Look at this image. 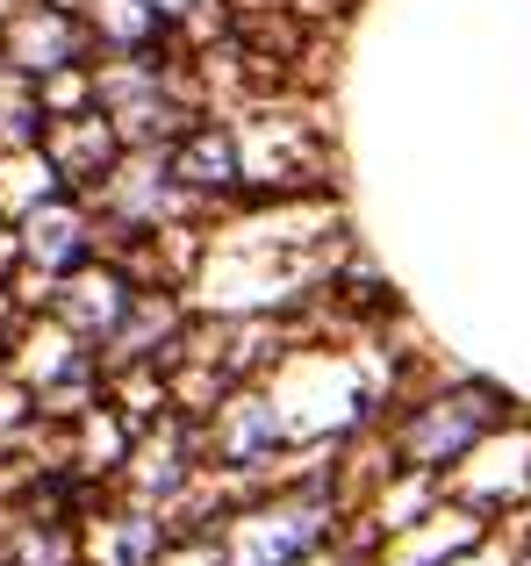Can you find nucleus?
<instances>
[{
    "label": "nucleus",
    "instance_id": "obj_1",
    "mask_svg": "<svg viewBox=\"0 0 531 566\" xmlns=\"http://www.w3.org/2000/svg\"><path fill=\"white\" fill-rule=\"evenodd\" d=\"M331 524H337V502L323 488H273V495L230 510L216 524V545H223L230 566H302L337 545Z\"/></svg>",
    "mask_w": 531,
    "mask_h": 566
},
{
    "label": "nucleus",
    "instance_id": "obj_2",
    "mask_svg": "<svg viewBox=\"0 0 531 566\" xmlns=\"http://www.w3.org/2000/svg\"><path fill=\"white\" fill-rule=\"evenodd\" d=\"M503 430H510L503 395H489V387H446V395H417L395 416V459L409 473H452L460 459H475Z\"/></svg>",
    "mask_w": 531,
    "mask_h": 566
},
{
    "label": "nucleus",
    "instance_id": "obj_3",
    "mask_svg": "<svg viewBox=\"0 0 531 566\" xmlns=\"http://www.w3.org/2000/svg\"><path fill=\"white\" fill-rule=\"evenodd\" d=\"M94 108L123 129L129 151H166V144H180L187 129L201 123V115L187 108V72L152 65L144 51L94 72Z\"/></svg>",
    "mask_w": 531,
    "mask_h": 566
},
{
    "label": "nucleus",
    "instance_id": "obj_4",
    "mask_svg": "<svg viewBox=\"0 0 531 566\" xmlns=\"http://www.w3.org/2000/svg\"><path fill=\"white\" fill-rule=\"evenodd\" d=\"M288 438H294V423L259 387H230V395L201 416V452H209L216 473H266L288 452Z\"/></svg>",
    "mask_w": 531,
    "mask_h": 566
},
{
    "label": "nucleus",
    "instance_id": "obj_5",
    "mask_svg": "<svg viewBox=\"0 0 531 566\" xmlns=\"http://www.w3.org/2000/svg\"><path fill=\"white\" fill-rule=\"evenodd\" d=\"M129 308H137V280H129L123 265H108V259L72 265L65 287H58V323H65L80 345H108V337L123 331Z\"/></svg>",
    "mask_w": 531,
    "mask_h": 566
},
{
    "label": "nucleus",
    "instance_id": "obj_6",
    "mask_svg": "<svg viewBox=\"0 0 531 566\" xmlns=\"http://www.w3.org/2000/svg\"><path fill=\"white\" fill-rule=\"evenodd\" d=\"M43 158L58 166V180L101 187L129 158V144H123V129H115L101 108H80V115H51V123H43Z\"/></svg>",
    "mask_w": 531,
    "mask_h": 566
},
{
    "label": "nucleus",
    "instance_id": "obj_7",
    "mask_svg": "<svg viewBox=\"0 0 531 566\" xmlns=\"http://www.w3.org/2000/svg\"><path fill=\"white\" fill-rule=\"evenodd\" d=\"M166 158H173V180L195 193V201H223V193L244 187L238 123H195L180 144H166Z\"/></svg>",
    "mask_w": 531,
    "mask_h": 566
},
{
    "label": "nucleus",
    "instance_id": "obj_8",
    "mask_svg": "<svg viewBox=\"0 0 531 566\" xmlns=\"http://www.w3.org/2000/svg\"><path fill=\"white\" fill-rule=\"evenodd\" d=\"M80 43H86V22L65 8H14L8 14V65L29 72V80L72 72L80 65Z\"/></svg>",
    "mask_w": 531,
    "mask_h": 566
},
{
    "label": "nucleus",
    "instance_id": "obj_9",
    "mask_svg": "<svg viewBox=\"0 0 531 566\" xmlns=\"http://www.w3.org/2000/svg\"><path fill=\"white\" fill-rule=\"evenodd\" d=\"M22 259L43 265V273H72V265H86V259H94V216H86L80 201H65V193L37 201L22 216Z\"/></svg>",
    "mask_w": 531,
    "mask_h": 566
},
{
    "label": "nucleus",
    "instance_id": "obj_10",
    "mask_svg": "<svg viewBox=\"0 0 531 566\" xmlns=\"http://www.w3.org/2000/svg\"><path fill=\"white\" fill-rule=\"evenodd\" d=\"M80 22H86V36H94L101 51L137 57V51H152V36H158V22H166V14H158L152 0H86Z\"/></svg>",
    "mask_w": 531,
    "mask_h": 566
},
{
    "label": "nucleus",
    "instance_id": "obj_11",
    "mask_svg": "<svg viewBox=\"0 0 531 566\" xmlns=\"http://www.w3.org/2000/svg\"><path fill=\"white\" fill-rule=\"evenodd\" d=\"M152 8H158V14H187V8H195V0H152Z\"/></svg>",
    "mask_w": 531,
    "mask_h": 566
}]
</instances>
